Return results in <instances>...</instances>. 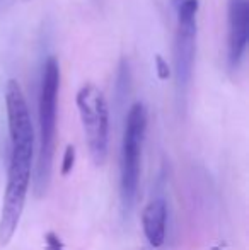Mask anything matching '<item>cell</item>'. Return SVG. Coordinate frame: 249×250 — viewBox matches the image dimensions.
I'll return each mask as SVG.
<instances>
[{
  "label": "cell",
  "instance_id": "7",
  "mask_svg": "<svg viewBox=\"0 0 249 250\" xmlns=\"http://www.w3.org/2000/svg\"><path fill=\"white\" fill-rule=\"evenodd\" d=\"M249 40V0H227V66L236 72Z\"/></svg>",
  "mask_w": 249,
  "mask_h": 250
},
{
  "label": "cell",
  "instance_id": "2",
  "mask_svg": "<svg viewBox=\"0 0 249 250\" xmlns=\"http://www.w3.org/2000/svg\"><path fill=\"white\" fill-rule=\"evenodd\" d=\"M176 31L173 43V75L178 99L184 101L193 80L198 38V0H180L176 3Z\"/></svg>",
  "mask_w": 249,
  "mask_h": 250
},
{
  "label": "cell",
  "instance_id": "11",
  "mask_svg": "<svg viewBox=\"0 0 249 250\" xmlns=\"http://www.w3.org/2000/svg\"><path fill=\"white\" fill-rule=\"evenodd\" d=\"M156 72H157V77H159L160 80H167L171 77V68L169 65H167V62L162 58L160 55H156Z\"/></svg>",
  "mask_w": 249,
  "mask_h": 250
},
{
  "label": "cell",
  "instance_id": "13",
  "mask_svg": "<svg viewBox=\"0 0 249 250\" xmlns=\"http://www.w3.org/2000/svg\"><path fill=\"white\" fill-rule=\"evenodd\" d=\"M213 250H222V249H219V247H215V249H213Z\"/></svg>",
  "mask_w": 249,
  "mask_h": 250
},
{
  "label": "cell",
  "instance_id": "5",
  "mask_svg": "<svg viewBox=\"0 0 249 250\" xmlns=\"http://www.w3.org/2000/svg\"><path fill=\"white\" fill-rule=\"evenodd\" d=\"M31 167L33 160L24 158H9L7 168V184L3 192L2 211H0V247L9 245L19 227L26 196L31 184Z\"/></svg>",
  "mask_w": 249,
  "mask_h": 250
},
{
  "label": "cell",
  "instance_id": "12",
  "mask_svg": "<svg viewBox=\"0 0 249 250\" xmlns=\"http://www.w3.org/2000/svg\"><path fill=\"white\" fill-rule=\"evenodd\" d=\"M171 2H173V5H174V7H176V3H178V2H180V0H171Z\"/></svg>",
  "mask_w": 249,
  "mask_h": 250
},
{
  "label": "cell",
  "instance_id": "9",
  "mask_svg": "<svg viewBox=\"0 0 249 250\" xmlns=\"http://www.w3.org/2000/svg\"><path fill=\"white\" fill-rule=\"evenodd\" d=\"M75 157H77L75 146H73V145H67L65 151H63L62 167H60L62 175H68L70 172L73 170V165H75Z\"/></svg>",
  "mask_w": 249,
  "mask_h": 250
},
{
  "label": "cell",
  "instance_id": "1",
  "mask_svg": "<svg viewBox=\"0 0 249 250\" xmlns=\"http://www.w3.org/2000/svg\"><path fill=\"white\" fill-rule=\"evenodd\" d=\"M60 92V65L55 56L45 62L41 73L40 99H38V123H40V150H38L34 192L38 198L45 194L51 179L55 142H57V112Z\"/></svg>",
  "mask_w": 249,
  "mask_h": 250
},
{
  "label": "cell",
  "instance_id": "3",
  "mask_svg": "<svg viewBox=\"0 0 249 250\" xmlns=\"http://www.w3.org/2000/svg\"><path fill=\"white\" fill-rule=\"evenodd\" d=\"M89 155L96 165H103L110 150V109L103 90L96 83H84L75 96Z\"/></svg>",
  "mask_w": 249,
  "mask_h": 250
},
{
  "label": "cell",
  "instance_id": "6",
  "mask_svg": "<svg viewBox=\"0 0 249 250\" xmlns=\"http://www.w3.org/2000/svg\"><path fill=\"white\" fill-rule=\"evenodd\" d=\"M5 114L10 138V158L33 160L34 128L31 112L19 82L14 79L5 85Z\"/></svg>",
  "mask_w": 249,
  "mask_h": 250
},
{
  "label": "cell",
  "instance_id": "8",
  "mask_svg": "<svg viewBox=\"0 0 249 250\" xmlns=\"http://www.w3.org/2000/svg\"><path fill=\"white\" fill-rule=\"evenodd\" d=\"M166 220L167 208L164 199H152L142 211V230L147 242L154 249L166 242Z\"/></svg>",
  "mask_w": 249,
  "mask_h": 250
},
{
  "label": "cell",
  "instance_id": "4",
  "mask_svg": "<svg viewBox=\"0 0 249 250\" xmlns=\"http://www.w3.org/2000/svg\"><path fill=\"white\" fill-rule=\"evenodd\" d=\"M149 114L142 102H135L128 109L125 121L123 142L120 160V191L126 206L133 203L140 182V162H142L143 140L147 133Z\"/></svg>",
  "mask_w": 249,
  "mask_h": 250
},
{
  "label": "cell",
  "instance_id": "10",
  "mask_svg": "<svg viewBox=\"0 0 249 250\" xmlns=\"http://www.w3.org/2000/svg\"><path fill=\"white\" fill-rule=\"evenodd\" d=\"M45 250H65L62 238L55 231H48L45 235Z\"/></svg>",
  "mask_w": 249,
  "mask_h": 250
}]
</instances>
